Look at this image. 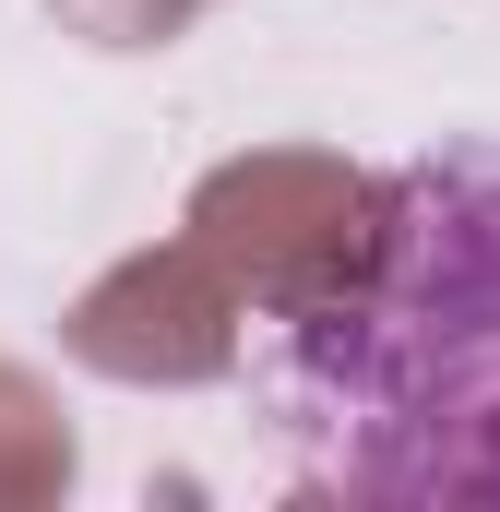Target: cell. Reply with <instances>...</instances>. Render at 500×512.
I'll list each match as a JSON object with an SVG mask.
<instances>
[{
	"mask_svg": "<svg viewBox=\"0 0 500 512\" xmlns=\"http://www.w3.org/2000/svg\"><path fill=\"white\" fill-rule=\"evenodd\" d=\"M262 405L310 501L500 512V143L370 191L358 251L274 322Z\"/></svg>",
	"mask_w": 500,
	"mask_h": 512,
	"instance_id": "1",
	"label": "cell"
}]
</instances>
